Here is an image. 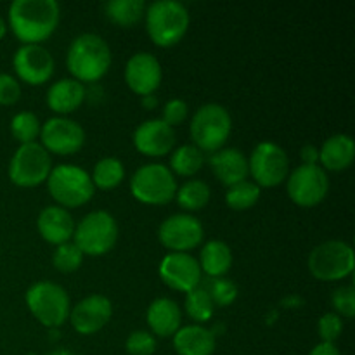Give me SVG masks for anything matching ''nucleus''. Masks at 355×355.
<instances>
[{
    "mask_svg": "<svg viewBox=\"0 0 355 355\" xmlns=\"http://www.w3.org/2000/svg\"><path fill=\"white\" fill-rule=\"evenodd\" d=\"M37 227L45 241L52 245H62L73 238L76 224L73 215L64 207L51 205L38 214Z\"/></svg>",
    "mask_w": 355,
    "mask_h": 355,
    "instance_id": "aec40b11",
    "label": "nucleus"
},
{
    "mask_svg": "<svg viewBox=\"0 0 355 355\" xmlns=\"http://www.w3.org/2000/svg\"><path fill=\"white\" fill-rule=\"evenodd\" d=\"M248 172L252 173L259 187L279 186L290 172V159L286 151L276 142H259L250 155Z\"/></svg>",
    "mask_w": 355,
    "mask_h": 355,
    "instance_id": "9b49d317",
    "label": "nucleus"
},
{
    "mask_svg": "<svg viewBox=\"0 0 355 355\" xmlns=\"http://www.w3.org/2000/svg\"><path fill=\"white\" fill-rule=\"evenodd\" d=\"M40 120L31 111H21V113L14 114L10 120V132L21 144L35 142V139L40 135Z\"/></svg>",
    "mask_w": 355,
    "mask_h": 355,
    "instance_id": "473e14b6",
    "label": "nucleus"
},
{
    "mask_svg": "<svg viewBox=\"0 0 355 355\" xmlns=\"http://www.w3.org/2000/svg\"><path fill=\"white\" fill-rule=\"evenodd\" d=\"M90 177H92L94 186L101 187V189H113L123 180L125 166L114 156H106V158H101L96 163Z\"/></svg>",
    "mask_w": 355,
    "mask_h": 355,
    "instance_id": "c756f323",
    "label": "nucleus"
},
{
    "mask_svg": "<svg viewBox=\"0 0 355 355\" xmlns=\"http://www.w3.org/2000/svg\"><path fill=\"white\" fill-rule=\"evenodd\" d=\"M319 336H321L322 342L326 343H335L340 338L343 331V321L338 314L335 312H328V314H322L319 319Z\"/></svg>",
    "mask_w": 355,
    "mask_h": 355,
    "instance_id": "4c0bfd02",
    "label": "nucleus"
},
{
    "mask_svg": "<svg viewBox=\"0 0 355 355\" xmlns=\"http://www.w3.org/2000/svg\"><path fill=\"white\" fill-rule=\"evenodd\" d=\"M49 355H76V354L71 352V350H68V349H58V350H52Z\"/></svg>",
    "mask_w": 355,
    "mask_h": 355,
    "instance_id": "a18cd8bd",
    "label": "nucleus"
},
{
    "mask_svg": "<svg viewBox=\"0 0 355 355\" xmlns=\"http://www.w3.org/2000/svg\"><path fill=\"white\" fill-rule=\"evenodd\" d=\"M162 76V64L151 52H135L125 66V82L142 97L158 89Z\"/></svg>",
    "mask_w": 355,
    "mask_h": 355,
    "instance_id": "a211bd4d",
    "label": "nucleus"
},
{
    "mask_svg": "<svg viewBox=\"0 0 355 355\" xmlns=\"http://www.w3.org/2000/svg\"><path fill=\"white\" fill-rule=\"evenodd\" d=\"M47 187L59 207L64 208L85 205L87 201L92 200L96 191L90 173L82 166L71 163L52 166L47 177Z\"/></svg>",
    "mask_w": 355,
    "mask_h": 355,
    "instance_id": "20e7f679",
    "label": "nucleus"
},
{
    "mask_svg": "<svg viewBox=\"0 0 355 355\" xmlns=\"http://www.w3.org/2000/svg\"><path fill=\"white\" fill-rule=\"evenodd\" d=\"M42 146L55 155H73L85 142V130L78 121L66 116H52L40 128Z\"/></svg>",
    "mask_w": 355,
    "mask_h": 355,
    "instance_id": "4468645a",
    "label": "nucleus"
},
{
    "mask_svg": "<svg viewBox=\"0 0 355 355\" xmlns=\"http://www.w3.org/2000/svg\"><path fill=\"white\" fill-rule=\"evenodd\" d=\"M259 198L260 187L255 182H252V180H243V182L227 187L225 203L232 210H248V208H252L259 201Z\"/></svg>",
    "mask_w": 355,
    "mask_h": 355,
    "instance_id": "2f4dec72",
    "label": "nucleus"
},
{
    "mask_svg": "<svg viewBox=\"0 0 355 355\" xmlns=\"http://www.w3.org/2000/svg\"><path fill=\"white\" fill-rule=\"evenodd\" d=\"M288 194L300 207H314L321 203L329 189L328 173L319 165H304L293 170L288 177Z\"/></svg>",
    "mask_w": 355,
    "mask_h": 355,
    "instance_id": "f8f14e48",
    "label": "nucleus"
},
{
    "mask_svg": "<svg viewBox=\"0 0 355 355\" xmlns=\"http://www.w3.org/2000/svg\"><path fill=\"white\" fill-rule=\"evenodd\" d=\"M159 277L172 290L189 293L201 283L200 262L189 253L172 252L159 263Z\"/></svg>",
    "mask_w": 355,
    "mask_h": 355,
    "instance_id": "dca6fc26",
    "label": "nucleus"
},
{
    "mask_svg": "<svg viewBox=\"0 0 355 355\" xmlns=\"http://www.w3.org/2000/svg\"><path fill=\"white\" fill-rule=\"evenodd\" d=\"M156 104H158V99H156V97L153 96V94H149V96L142 97V106L148 107V110H153V107H155Z\"/></svg>",
    "mask_w": 355,
    "mask_h": 355,
    "instance_id": "37998d69",
    "label": "nucleus"
},
{
    "mask_svg": "<svg viewBox=\"0 0 355 355\" xmlns=\"http://www.w3.org/2000/svg\"><path fill=\"white\" fill-rule=\"evenodd\" d=\"M87 90L82 82L75 78H61L47 90V104L52 111L66 114L75 111L85 101Z\"/></svg>",
    "mask_w": 355,
    "mask_h": 355,
    "instance_id": "5701e85b",
    "label": "nucleus"
},
{
    "mask_svg": "<svg viewBox=\"0 0 355 355\" xmlns=\"http://www.w3.org/2000/svg\"><path fill=\"white\" fill-rule=\"evenodd\" d=\"M309 355H342V352L338 350V347L335 343H326L321 342L319 345H315L314 349L311 350Z\"/></svg>",
    "mask_w": 355,
    "mask_h": 355,
    "instance_id": "79ce46f5",
    "label": "nucleus"
},
{
    "mask_svg": "<svg viewBox=\"0 0 355 355\" xmlns=\"http://www.w3.org/2000/svg\"><path fill=\"white\" fill-rule=\"evenodd\" d=\"M231 113L222 104L208 103L198 107L191 120V137L194 146L201 151L215 153L225 144L231 135Z\"/></svg>",
    "mask_w": 355,
    "mask_h": 355,
    "instance_id": "39448f33",
    "label": "nucleus"
},
{
    "mask_svg": "<svg viewBox=\"0 0 355 355\" xmlns=\"http://www.w3.org/2000/svg\"><path fill=\"white\" fill-rule=\"evenodd\" d=\"M61 19L55 0H14L9 7V24L23 44H38L54 33Z\"/></svg>",
    "mask_w": 355,
    "mask_h": 355,
    "instance_id": "f257e3e1",
    "label": "nucleus"
},
{
    "mask_svg": "<svg viewBox=\"0 0 355 355\" xmlns=\"http://www.w3.org/2000/svg\"><path fill=\"white\" fill-rule=\"evenodd\" d=\"M113 315L111 300L104 295H89L69 311V321L80 335H94L110 322Z\"/></svg>",
    "mask_w": 355,
    "mask_h": 355,
    "instance_id": "f3484780",
    "label": "nucleus"
},
{
    "mask_svg": "<svg viewBox=\"0 0 355 355\" xmlns=\"http://www.w3.org/2000/svg\"><path fill=\"white\" fill-rule=\"evenodd\" d=\"M134 144L146 156H163L175 146V130L162 118L146 120L135 128Z\"/></svg>",
    "mask_w": 355,
    "mask_h": 355,
    "instance_id": "6ab92c4d",
    "label": "nucleus"
},
{
    "mask_svg": "<svg viewBox=\"0 0 355 355\" xmlns=\"http://www.w3.org/2000/svg\"><path fill=\"white\" fill-rule=\"evenodd\" d=\"M200 267L201 272L208 274L214 277H222L227 274V270L232 266V252L229 245L220 239H211L201 250L200 257Z\"/></svg>",
    "mask_w": 355,
    "mask_h": 355,
    "instance_id": "a878e982",
    "label": "nucleus"
},
{
    "mask_svg": "<svg viewBox=\"0 0 355 355\" xmlns=\"http://www.w3.org/2000/svg\"><path fill=\"white\" fill-rule=\"evenodd\" d=\"M173 347L179 355H211L217 347L215 333L200 324L179 328L173 335Z\"/></svg>",
    "mask_w": 355,
    "mask_h": 355,
    "instance_id": "4be33fe9",
    "label": "nucleus"
},
{
    "mask_svg": "<svg viewBox=\"0 0 355 355\" xmlns=\"http://www.w3.org/2000/svg\"><path fill=\"white\" fill-rule=\"evenodd\" d=\"M19 96V82L9 73H0V104H14Z\"/></svg>",
    "mask_w": 355,
    "mask_h": 355,
    "instance_id": "ea45409f",
    "label": "nucleus"
},
{
    "mask_svg": "<svg viewBox=\"0 0 355 355\" xmlns=\"http://www.w3.org/2000/svg\"><path fill=\"white\" fill-rule=\"evenodd\" d=\"M144 14L149 37L159 47L182 40L191 23L189 10L179 0H156L149 3Z\"/></svg>",
    "mask_w": 355,
    "mask_h": 355,
    "instance_id": "7ed1b4c3",
    "label": "nucleus"
},
{
    "mask_svg": "<svg viewBox=\"0 0 355 355\" xmlns=\"http://www.w3.org/2000/svg\"><path fill=\"white\" fill-rule=\"evenodd\" d=\"M182 312L172 298H156L148 307V324L158 336H172L179 331Z\"/></svg>",
    "mask_w": 355,
    "mask_h": 355,
    "instance_id": "b1692460",
    "label": "nucleus"
},
{
    "mask_svg": "<svg viewBox=\"0 0 355 355\" xmlns=\"http://www.w3.org/2000/svg\"><path fill=\"white\" fill-rule=\"evenodd\" d=\"M331 304L336 311L335 314H338L340 318L352 319L355 315V288L349 284L333 291Z\"/></svg>",
    "mask_w": 355,
    "mask_h": 355,
    "instance_id": "c9c22d12",
    "label": "nucleus"
},
{
    "mask_svg": "<svg viewBox=\"0 0 355 355\" xmlns=\"http://www.w3.org/2000/svg\"><path fill=\"white\" fill-rule=\"evenodd\" d=\"M14 69L23 82L42 85L54 73V58L51 51L40 44H23L12 59Z\"/></svg>",
    "mask_w": 355,
    "mask_h": 355,
    "instance_id": "2eb2a0df",
    "label": "nucleus"
},
{
    "mask_svg": "<svg viewBox=\"0 0 355 355\" xmlns=\"http://www.w3.org/2000/svg\"><path fill=\"white\" fill-rule=\"evenodd\" d=\"M52 262H54L55 269L61 270V272H73V270H76L82 266L83 253L80 252V248L75 243H62V245H58V248L54 250Z\"/></svg>",
    "mask_w": 355,
    "mask_h": 355,
    "instance_id": "72a5a7b5",
    "label": "nucleus"
},
{
    "mask_svg": "<svg viewBox=\"0 0 355 355\" xmlns=\"http://www.w3.org/2000/svg\"><path fill=\"white\" fill-rule=\"evenodd\" d=\"M26 305L31 314L47 328H58L69 318L71 302L61 284L52 281H38L26 291Z\"/></svg>",
    "mask_w": 355,
    "mask_h": 355,
    "instance_id": "423d86ee",
    "label": "nucleus"
},
{
    "mask_svg": "<svg viewBox=\"0 0 355 355\" xmlns=\"http://www.w3.org/2000/svg\"><path fill=\"white\" fill-rule=\"evenodd\" d=\"M302 159H304V165H318L319 159V149L314 144H307L302 148Z\"/></svg>",
    "mask_w": 355,
    "mask_h": 355,
    "instance_id": "a19ab883",
    "label": "nucleus"
},
{
    "mask_svg": "<svg viewBox=\"0 0 355 355\" xmlns=\"http://www.w3.org/2000/svg\"><path fill=\"white\" fill-rule=\"evenodd\" d=\"M113 55L107 42L97 33H82L69 44L66 66L78 82H97L110 69Z\"/></svg>",
    "mask_w": 355,
    "mask_h": 355,
    "instance_id": "f03ea898",
    "label": "nucleus"
},
{
    "mask_svg": "<svg viewBox=\"0 0 355 355\" xmlns=\"http://www.w3.org/2000/svg\"><path fill=\"white\" fill-rule=\"evenodd\" d=\"M177 203L187 211H196L207 207L210 201V187L201 179H191L184 182L175 193Z\"/></svg>",
    "mask_w": 355,
    "mask_h": 355,
    "instance_id": "cd10ccee",
    "label": "nucleus"
},
{
    "mask_svg": "<svg viewBox=\"0 0 355 355\" xmlns=\"http://www.w3.org/2000/svg\"><path fill=\"white\" fill-rule=\"evenodd\" d=\"M186 312L193 321L207 322L210 321L215 312V304L211 300L207 288H194L186 297Z\"/></svg>",
    "mask_w": 355,
    "mask_h": 355,
    "instance_id": "7c9ffc66",
    "label": "nucleus"
},
{
    "mask_svg": "<svg viewBox=\"0 0 355 355\" xmlns=\"http://www.w3.org/2000/svg\"><path fill=\"white\" fill-rule=\"evenodd\" d=\"M210 165L217 179L227 187L243 182L248 177V158L238 148H220L210 158Z\"/></svg>",
    "mask_w": 355,
    "mask_h": 355,
    "instance_id": "412c9836",
    "label": "nucleus"
},
{
    "mask_svg": "<svg viewBox=\"0 0 355 355\" xmlns=\"http://www.w3.org/2000/svg\"><path fill=\"white\" fill-rule=\"evenodd\" d=\"M73 239L83 255H104L116 245L118 224L113 215L107 211H90L78 222Z\"/></svg>",
    "mask_w": 355,
    "mask_h": 355,
    "instance_id": "0eeeda50",
    "label": "nucleus"
},
{
    "mask_svg": "<svg viewBox=\"0 0 355 355\" xmlns=\"http://www.w3.org/2000/svg\"><path fill=\"white\" fill-rule=\"evenodd\" d=\"M207 291L210 293L211 300L218 307H227L238 297V286H236L234 281L225 279V277H214L210 283V288H207Z\"/></svg>",
    "mask_w": 355,
    "mask_h": 355,
    "instance_id": "f704fd0d",
    "label": "nucleus"
},
{
    "mask_svg": "<svg viewBox=\"0 0 355 355\" xmlns=\"http://www.w3.org/2000/svg\"><path fill=\"white\" fill-rule=\"evenodd\" d=\"M187 111H189V107H187L186 101L175 97V99H170L168 103L163 106V118H162V120L165 121L166 125H170V127L173 128L175 125L182 123V121L186 120Z\"/></svg>",
    "mask_w": 355,
    "mask_h": 355,
    "instance_id": "58836bf2",
    "label": "nucleus"
},
{
    "mask_svg": "<svg viewBox=\"0 0 355 355\" xmlns=\"http://www.w3.org/2000/svg\"><path fill=\"white\" fill-rule=\"evenodd\" d=\"M130 191L141 203L165 205L175 198L177 180L166 165L149 163L135 170L130 179Z\"/></svg>",
    "mask_w": 355,
    "mask_h": 355,
    "instance_id": "6e6552de",
    "label": "nucleus"
},
{
    "mask_svg": "<svg viewBox=\"0 0 355 355\" xmlns=\"http://www.w3.org/2000/svg\"><path fill=\"white\" fill-rule=\"evenodd\" d=\"M355 158V142L350 135L335 134L326 139L324 144L319 149V162L322 168L333 170H345L352 165Z\"/></svg>",
    "mask_w": 355,
    "mask_h": 355,
    "instance_id": "393cba45",
    "label": "nucleus"
},
{
    "mask_svg": "<svg viewBox=\"0 0 355 355\" xmlns=\"http://www.w3.org/2000/svg\"><path fill=\"white\" fill-rule=\"evenodd\" d=\"M104 10L113 23L130 26L144 16L146 3L144 0H110L104 6Z\"/></svg>",
    "mask_w": 355,
    "mask_h": 355,
    "instance_id": "bb28decb",
    "label": "nucleus"
},
{
    "mask_svg": "<svg viewBox=\"0 0 355 355\" xmlns=\"http://www.w3.org/2000/svg\"><path fill=\"white\" fill-rule=\"evenodd\" d=\"M6 33H7V23H6V19H3V17L0 16V40H2V38L6 37Z\"/></svg>",
    "mask_w": 355,
    "mask_h": 355,
    "instance_id": "c03bdc74",
    "label": "nucleus"
},
{
    "mask_svg": "<svg viewBox=\"0 0 355 355\" xmlns=\"http://www.w3.org/2000/svg\"><path fill=\"white\" fill-rule=\"evenodd\" d=\"M125 349L130 355H153L156 350V338L149 331L137 329L128 335Z\"/></svg>",
    "mask_w": 355,
    "mask_h": 355,
    "instance_id": "e433bc0d",
    "label": "nucleus"
},
{
    "mask_svg": "<svg viewBox=\"0 0 355 355\" xmlns=\"http://www.w3.org/2000/svg\"><path fill=\"white\" fill-rule=\"evenodd\" d=\"M203 225L191 214H173L162 222L158 238L168 250L187 253L203 241Z\"/></svg>",
    "mask_w": 355,
    "mask_h": 355,
    "instance_id": "ddd939ff",
    "label": "nucleus"
},
{
    "mask_svg": "<svg viewBox=\"0 0 355 355\" xmlns=\"http://www.w3.org/2000/svg\"><path fill=\"white\" fill-rule=\"evenodd\" d=\"M203 163L205 155L201 149L194 144H184L172 153L168 168L179 175H194L203 166Z\"/></svg>",
    "mask_w": 355,
    "mask_h": 355,
    "instance_id": "c85d7f7f",
    "label": "nucleus"
},
{
    "mask_svg": "<svg viewBox=\"0 0 355 355\" xmlns=\"http://www.w3.org/2000/svg\"><path fill=\"white\" fill-rule=\"evenodd\" d=\"M52 170L51 153L38 142L21 144L9 162V179L16 186L33 187L45 182Z\"/></svg>",
    "mask_w": 355,
    "mask_h": 355,
    "instance_id": "9d476101",
    "label": "nucleus"
},
{
    "mask_svg": "<svg viewBox=\"0 0 355 355\" xmlns=\"http://www.w3.org/2000/svg\"><path fill=\"white\" fill-rule=\"evenodd\" d=\"M307 266L315 279L340 281L354 272V250L340 239L324 241L312 250Z\"/></svg>",
    "mask_w": 355,
    "mask_h": 355,
    "instance_id": "1a4fd4ad",
    "label": "nucleus"
}]
</instances>
